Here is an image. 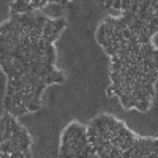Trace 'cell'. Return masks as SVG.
<instances>
[{
    "label": "cell",
    "mask_w": 158,
    "mask_h": 158,
    "mask_svg": "<svg viewBox=\"0 0 158 158\" xmlns=\"http://www.w3.org/2000/svg\"><path fill=\"white\" fill-rule=\"evenodd\" d=\"M25 108H27V112L40 111V108H41V100H35V98H33V100H32V101H30Z\"/></svg>",
    "instance_id": "1"
},
{
    "label": "cell",
    "mask_w": 158,
    "mask_h": 158,
    "mask_svg": "<svg viewBox=\"0 0 158 158\" xmlns=\"http://www.w3.org/2000/svg\"><path fill=\"white\" fill-rule=\"evenodd\" d=\"M8 114H11V115H15V117H18V115H22V114H27V108L24 106H13L11 109H10V112Z\"/></svg>",
    "instance_id": "2"
},
{
    "label": "cell",
    "mask_w": 158,
    "mask_h": 158,
    "mask_svg": "<svg viewBox=\"0 0 158 158\" xmlns=\"http://www.w3.org/2000/svg\"><path fill=\"white\" fill-rule=\"evenodd\" d=\"M149 106H150V101H138L136 109H138V111H147Z\"/></svg>",
    "instance_id": "3"
},
{
    "label": "cell",
    "mask_w": 158,
    "mask_h": 158,
    "mask_svg": "<svg viewBox=\"0 0 158 158\" xmlns=\"http://www.w3.org/2000/svg\"><path fill=\"white\" fill-rule=\"evenodd\" d=\"M30 5H32L33 10H36V8H43V6H46L48 2H44V0H36V2H30Z\"/></svg>",
    "instance_id": "4"
},
{
    "label": "cell",
    "mask_w": 158,
    "mask_h": 158,
    "mask_svg": "<svg viewBox=\"0 0 158 158\" xmlns=\"http://www.w3.org/2000/svg\"><path fill=\"white\" fill-rule=\"evenodd\" d=\"M3 104H5V109H6V112H10V109L13 108V100H11V97H5Z\"/></svg>",
    "instance_id": "5"
},
{
    "label": "cell",
    "mask_w": 158,
    "mask_h": 158,
    "mask_svg": "<svg viewBox=\"0 0 158 158\" xmlns=\"http://www.w3.org/2000/svg\"><path fill=\"white\" fill-rule=\"evenodd\" d=\"M68 152H71L70 144L68 142L67 144H62V146H60V155H65V153H68Z\"/></svg>",
    "instance_id": "6"
},
{
    "label": "cell",
    "mask_w": 158,
    "mask_h": 158,
    "mask_svg": "<svg viewBox=\"0 0 158 158\" xmlns=\"http://www.w3.org/2000/svg\"><path fill=\"white\" fill-rule=\"evenodd\" d=\"M15 95V87L11 85V82L8 81V84H6V95L5 97H13Z\"/></svg>",
    "instance_id": "7"
},
{
    "label": "cell",
    "mask_w": 158,
    "mask_h": 158,
    "mask_svg": "<svg viewBox=\"0 0 158 158\" xmlns=\"http://www.w3.org/2000/svg\"><path fill=\"white\" fill-rule=\"evenodd\" d=\"M120 6H122V2H111V8L120 10Z\"/></svg>",
    "instance_id": "8"
},
{
    "label": "cell",
    "mask_w": 158,
    "mask_h": 158,
    "mask_svg": "<svg viewBox=\"0 0 158 158\" xmlns=\"http://www.w3.org/2000/svg\"><path fill=\"white\" fill-rule=\"evenodd\" d=\"M60 158H74V153L73 152H68V153H65V155H60Z\"/></svg>",
    "instance_id": "9"
},
{
    "label": "cell",
    "mask_w": 158,
    "mask_h": 158,
    "mask_svg": "<svg viewBox=\"0 0 158 158\" xmlns=\"http://www.w3.org/2000/svg\"><path fill=\"white\" fill-rule=\"evenodd\" d=\"M144 158H158V155H156V152H152L150 155H147V156H144Z\"/></svg>",
    "instance_id": "10"
},
{
    "label": "cell",
    "mask_w": 158,
    "mask_h": 158,
    "mask_svg": "<svg viewBox=\"0 0 158 158\" xmlns=\"http://www.w3.org/2000/svg\"><path fill=\"white\" fill-rule=\"evenodd\" d=\"M106 94H108V97H114V94H112V90L108 87V90H106Z\"/></svg>",
    "instance_id": "11"
},
{
    "label": "cell",
    "mask_w": 158,
    "mask_h": 158,
    "mask_svg": "<svg viewBox=\"0 0 158 158\" xmlns=\"http://www.w3.org/2000/svg\"><path fill=\"white\" fill-rule=\"evenodd\" d=\"M104 6H106V8H111V2H104Z\"/></svg>",
    "instance_id": "12"
}]
</instances>
